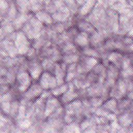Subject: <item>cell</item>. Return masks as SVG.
Here are the masks:
<instances>
[{"mask_svg": "<svg viewBox=\"0 0 133 133\" xmlns=\"http://www.w3.org/2000/svg\"><path fill=\"white\" fill-rule=\"evenodd\" d=\"M42 28V23L36 18H32L29 23H26L23 28V33L29 38H37L40 36Z\"/></svg>", "mask_w": 133, "mask_h": 133, "instance_id": "obj_1", "label": "cell"}, {"mask_svg": "<svg viewBox=\"0 0 133 133\" xmlns=\"http://www.w3.org/2000/svg\"><path fill=\"white\" fill-rule=\"evenodd\" d=\"M38 80V84L43 90H51L58 86L55 75L49 71H45L42 72Z\"/></svg>", "mask_w": 133, "mask_h": 133, "instance_id": "obj_2", "label": "cell"}, {"mask_svg": "<svg viewBox=\"0 0 133 133\" xmlns=\"http://www.w3.org/2000/svg\"><path fill=\"white\" fill-rule=\"evenodd\" d=\"M132 29V18L125 15H119L118 29L116 34L125 36Z\"/></svg>", "mask_w": 133, "mask_h": 133, "instance_id": "obj_3", "label": "cell"}, {"mask_svg": "<svg viewBox=\"0 0 133 133\" xmlns=\"http://www.w3.org/2000/svg\"><path fill=\"white\" fill-rule=\"evenodd\" d=\"M15 45L17 51L21 55L25 54L29 50V42L28 37L22 32H20L17 34Z\"/></svg>", "mask_w": 133, "mask_h": 133, "instance_id": "obj_4", "label": "cell"}, {"mask_svg": "<svg viewBox=\"0 0 133 133\" xmlns=\"http://www.w3.org/2000/svg\"><path fill=\"white\" fill-rule=\"evenodd\" d=\"M18 89L21 92H25L32 84V77L29 72H20L17 77Z\"/></svg>", "mask_w": 133, "mask_h": 133, "instance_id": "obj_5", "label": "cell"}, {"mask_svg": "<svg viewBox=\"0 0 133 133\" xmlns=\"http://www.w3.org/2000/svg\"><path fill=\"white\" fill-rule=\"evenodd\" d=\"M69 88L68 90L60 97V101L62 105L66 104L75 99H78V95L77 89L71 82L68 83Z\"/></svg>", "mask_w": 133, "mask_h": 133, "instance_id": "obj_6", "label": "cell"}, {"mask_svg": "<svg viewBox=\"0 0 133 133\" xmlns=\"http://www.w3.org/2000/svg\"><path fill=\"white\" fill-rule=\"evenodd\" d=\"M67 65L62 61L56 62L53 74L55 75L58 86L65 83V78L66 72Z\"/></svg>", "mask_w": 133, "mask_h": 133, "instance_id": "obj_7", "label": "cell"}, {"mask_svg": "<svg viewBox=\"0 0 133 133\" xmlns=\"http://www.w3.org/2000/svg\"><path fill=\"white\" fill-rule=\"evenodd\" d=\"M62 104L57 97L49 98L45 101L44 114L45 117H48L56 110L62 106Z\"/></svg>", "mask_w": 133, "mask_h": 133, "instance_id": "obj_8", "label": "cell"}, {"mask_svg": "<svg viewBox=\"0 0 133 133\" xmlns=\"http://www.w3.org/2000/svg\"><path fill=\"white\" fill-rule=\"evenodd\" d=\"M116 121L123 128L128 129L132 125V111H128L116 116Z\"/></svg>", "mask_w": 133, "mask_h": 133, "instance_id": "obj_9", "label": "cell"}, {"mask_svg": "<svg viewBox=\"0 0 133 133\" xmlns=\"http://www.w3.org/2000/svg\"><path fill=\"white\" fill-rule=\"evenodd\" d=\"M125 54L118 51H113L109 53L107 59L109 62L111 63L120 70L122 69V63Z\"/></svg>", "mask_w": 133, "mask_h": 133, "instance_id": "obj_10", "label": "cell"}, {"mask_svg": "<svg viewBox=\"0 0 133 133\" xmlns=\"http://www.w3.org/2000/svg\"><path fill=\"white\" fill-rule=\"evenodd\" d=\"M43 89L38 83L31 84L24 93V97L27 100H33L41 96Z\"/></svg>", "mask_w": 133, "mask_h": 133, "instance_id": "obj_11", "label": "cell"}, {"mask_svg": "<svg viewBox=\"0 0 133 133\" xmlns=\"http://www.w3.org/2000/svg\"><path fill=\"white\" fill-rule=\"evenodd\" d=\"M89 34L84 32H79L73 41L75 45L80 49L89 46Z\"/></svg>", "mask_w": 133, "mask_h": 133, "instance_id": "obj_12", "label": "cell"}, {"mask_svg": "<svg viewBox=\"0 0 133 133\" xmlns=\"http://www.w3.org/2000/svg\"><path fill=\"white\" fill-rule=\"evenodd\" d=\"M97 0H86L84 3L79 7L77 15L78 17L84 19L88 15L95 7Z\"/></svg>", "mask_w": 133, "mask_h": 133, "instance_id": "obj_13", "label": "cell"}, {"mask_svg": "<svg viewBox=\"0 0 133 133\" xmlns=\"http://www.w3.org/2000/svg\"><path fill=\"white\" fill-rule=\"evenodd\" d=\"M100 108L116 116L118 115L117 100L114 98H109L105 100Z\"/></svg>", "mask_w": 133, "mask_h": 133, "instance_id": "obj_14", "label": "cell"}, {"mask_svg": "<svg viewBox=\"0 0 133 133\" xmlns=\"http://www.w3.org/2000/svg\"><path fill=\"white\" fill-rule=\"evenodd\" d=\"M60 51L62 55L81 54V50L72 42H66L61 44Z\"/></svg>", "mask_w": 133, "mask_h": 133, "instance_id": "obj_15", "label": "cell"}, {"mask_svg": "<svg viewBox=\"0 0 133 133\" xmlns=\"http://www.w3.org/2000/svg\"><path fill=\"white\" fill-rule=\"evenodd\" d=\"M132 100L127 98L125 97L117 100L118 115L124 112L132 111Z\"/></svg>", "mask_w": 133, "mask_h": 133, "instance_id": "obj_16", "label": "cell"}, {"mask_svg": "<svg viewBox=\"0 0 133 133\" xmlns=\"http://www.w3.org/2000/svg\"><path fill=\"white\" fill-rule=\"evenodd\" d=\"M76 24V26L79 32H84L89 35L97 31L90 23L84 19L78 20Z\"/></svg>", "mask_w": 133, "mask_h": 133, "instance_id": "obj_17", "label": "cell"}, {"mask_svg": "<svg viewBox=\"0 0 133 133\" xmlns=\"http://www.w3.org/2000/svg\"><path fill=\"white\" fill-rule=\"evenodd\" d=\"M103 84L96 83L90 84L87 88L86 92L88 98L101 97Z\"/></svg>", "mask_w": 133, "mask_h": 133, "instance_id": "obj_18", "label": "cell"}, {"mask_svg": "<svg viewBox=\"0 0 133 133\" xmlns=\"http://www.w3.org/2000/svg\"><path fill=\"white\" fill-rule=\"evenodd\" d=\"M35 18L42 24L47 25L51 24L53 22L52 16L49 12L45 11H38L35 14Z\"/></svg>", "mask_w": 133, "mask_h": 133, "instance_id": "obj_19", "label": "cell"}, {"mask_svg": "<svg viewBox=\"0 0 133 133\" xmlns=\"http://www.w3.org/2000/svg\"><path fill=\"white\" fill-rule=\"evenodd\" d=\"M29 73L34 79H38L42 73V66L41 64L37 62H34L30 66Z\"/></svg>", "mask_w": 133, "mask_h": 133, "instance_id": "obj_20", "label": "cell"}, {"mask_svg": "<svg viewBox=\"0 0 133 133\" xmlns=\"http://www.w3.org/2000/svg\"><path fill=\"white\" fill-rule=\"evenodd\" d=\"M81 54L88 57L97 58L101 61V56L99 53L96 49L90 46L82 49L81 50Z\"/></svg>", "mask_w": 133, "mask_h": 133, "instance_id": "obj_21", "label": "cell"}, {"mask_svg": "<svg viewBox=\"0 0 133 133\" xmlns=\"http://www.w3.org/2000/svg\"><path fill=\"white\" fill-rule=\"evenodd\" d=\"M69 88V84L67 83H65L61 85L57 86L56 87L51 90V94L56 97H61L68 89Z\"/></svg>", "mask_w": 133, "mask_h": 133, "instance_id": "obj_22", "label": "cell"}, {"mask_svg": "<svg viewBox=\"0 0 133 133\" xmlns=\"http://www.w3.org/2000/svg\"><path fill=\"white\" fill-rule=\"evenodd\" d=\"M79 56L80 54L62 55L61 61H62L66 65H69L75 62H78L79 59Z\"/></svg>", "mask_w": 133, "mask_h": 133, "instance_id": "obj_23", "label": "cell"}, {"mask_svg": "<svg viewBox=\"0 0 133 133\" xmlns=\"http://www.w3.org/2000/svg\"><path fill=\"white\" fill-rule=\"evenodd\" d=\"M66 6L71 11L73 16H75L78 11L79 6L75 0H64Z\"/></svg>", "mask_w": 133, "mask_h": 133, "instance_id": "obj_24", "label": "cell"}, {"mask_svg": "<svg viewBox=\"0 0 133 133\" xmlns=\"http://www.w3.org/2000/svg\"><path fill=\"white\" fill-rule=\"evenodd\" d=\"M62 131L63 132H80L81 131L79 125L75 122H73L71 123L65 124L62 128Z\"/></svg>", "mask_w": 133, "mask_h": 133, "instance_id": "obj_25", "label": "cell"}, {"mask_svg": "<svg viewBox=\"0 0 133 133\" xmlns=\"http://www.w3.org/2000/svg\"><path fill=\"white\" fill-rule=\"evenodd\" d=\"M88 100L91 106L94 109L100 108L104 101L100 97H90L88 98Z\"/></svg>", "mask_w": 133, "mask_h": 133, "instance_id": "obj_26", "label": "cell"}, {"mask_svg": "<svg viewBox=\"0 0 133 133\" xmlns=\"http://www.w3.org/2000/svg\"><path fill=\"white\" fill-rule=\"evenodd\" d=\"M55 62L52 61V60L49 59H45L44 60L42 63L41 64V65L42 66V68L45 69L47 71H49L51 72V70H54V68L55 66L56 63H54Z\"/></svg>", "mask_w": 133, "mask_h": 133, "instance_id": "obj_27", "label": "cell"}, {"mask_svg": "<svg viewBox=\"0 0 133 133\" xmlns=\"http://www.w3.org/2000/svg\"><path fill=\"white\" fill-rule=\"evenodd\" d=\"M107 1L108 2L109 5V7H110L113 4H114V3H115L116 2H117L118 1V0H107Z\"/></svg>", "mask_w": 133, "mask_h": 133, "instance_id": "obj_28", "label": "cell"}, {"mask_svg": "<svg viewBox=\"0 0 133 133\" xmlns=\"http://www.w3.org/2000/svg\"><path fill=\"white\" fill-rule=\"evenodd\" d=\"M75 1L78 4V5L79 6V7L81 6H82L84 3V2L86 1V0H75Z\"/></svg>", "mask_w": 133, "mask_h": 133, "instance_id": "obj_29", "label": "cell"}]
</instances>
